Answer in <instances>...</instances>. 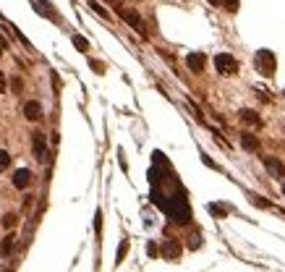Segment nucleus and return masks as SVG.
Segmentation results:
<instances>
[{"instance_id": "nucleus-1", "label": "nucleus", "mask_w": 285, "mask_h": 272, "mask_svg": "<svg viewBox=\"0 0 285 272\" xmlns=\"http://www.w3.org/2000/svg\"><path fill=\"white\" fill-rule=\"evenodd\" d=\"M254 66H257V71L262 73V76H275V68H277L275 53H269V50H259L257 55H254Z\"/></svg>"}, {"instance_id": "nucleus-2", "label": "nucleus", "mask_w": 285, "mask_h": 272, "mask_svg": "<svg viewBox=\"0 0 285 272\" xmlns=\"http://www.w3.org/2000/svg\"><path fill=\"white\" fill-rule=\"evenodd\" d=\"M215 68H217L220 76H233V73H238V60L230 53H217L215 55Z\"/></svg>"}, {"instance_id": "nucleus-3", "label": "nucleus", "mask_w": 285, "mask_h": 272, "mask_svg": "<svg viewBox=\"0 0 285 272\" xmlns=\"http://www.w3.org/2000/svg\"><path fill=\"white\" fill-rule=\"evenodd\" d=\"M32 147H34V157L39 162H44V157H48V139H44L42 131H34L32 133Z\"/></svg>"}, {"instance_id": "nucleus-4", "label": "nucleus", "mask_w": 285, "mask_h": 272, "mask_svg": "<svg viewBox=\"0 0 285 272\" xmlns=\"http://www.w3.org/2000/svg\"><path fill=\"white\" fill-rule=\"evenodd\" d=\"M160 254L165 256V259H178V256H181V244H178V241H165L162 244V249H160Z\"/></svg>"}, {"instance_id": "nucleus-5", "label": "nucleus", "mask_w": 285, "mask_h": 272, "mask_svg": "<svg viewBox=\"0 0 285 272\" xmlns=\"http://www.w3.org/2000/svg\"><path fill=\"white\" fill-rule=\"evenodd\" d=\"M121 16H123L126 24H131L133 29H136L139 34H147V32H144V24H141V19H139V13H136V11H121Z\"/></svg>"}, {"instance_id": "nucleus-6", "label": "nucleus", "mask_w": 285, "mask_h": 272, "mask_svg": "<svg viewBox=\"0 0 285 272\" xmlns=\"http://www.w3.org/2000/svg\"><path fill=\"white\" fill-rule=\"evenodd\" d=\"M29 184H32V173H29L26 168H19L16 173H13V186L16 189H26Z\"/></svg>"}, {"instance_id": "nucleus-7", "label": "nucleus", "mask_w": 285, "mask_h": 272, "mask_svg": "<svg viewBox=\"0 0 285 272\" xmlns=\"http://www.w3.org/2000/svg\"><path fill=\"white\" fill-rule=\"evenodd\" d=\"M204 63H207V60H204L202 53H191V55L186 58V66H188L194 73H202V71H204Z\"/></svg>"}, {"instance_id": "nucleus-8", "label": "nucleus", "mask_w": 285, "mask_h": 272, "mask_svg": "<svg viewBox=\"0 0 285 272\" xmlns=\"http://www.w3.org/2000/svg\"><path fill=\"white\" fill-rule=\"evenodd\" d=\"M34 6H37V11L42 13V16H48L50 21H61V16L55 13V8L48 3V0H34Z\"/></svg>"}, {"instance_id": "nucleus-9", "label": "nucleus", "mask_w": 285, "mask_h": 272, "mask_svg": "<svg viewBox=\"0 0 285 272\" xmlns=\"http://www.w3.org/2000/svg\"><path fill=\"white\" fill-rule=\"evenodd\" d=\"M264 168L272 173V175H277V178L285 175V168H282V162H280L277 157H264Z\"/></svg>"}, {"instance_id": "nucleus-10", "label": "nucleus", "mask_w": 285, "mask_h": 272, "mask_svg": "<svg viewBox=\"0 0 285 272\" xmlns=\"http://www.w3.org/2000/svg\"><path fill=\"white\" fill-rule=\"evenodd\" d=\"M24 115H26L29 120H37V118L42 115V105L34 102V100H32V102H26V105H24Z\"/></svg>"}, {"instance_id": "nucleus-11", "label": "nucleus", "mask_w": 285, "mask_h": 272, "mask_svg": "<svg viewBox=\"0 0 285 272\" xmlns=\"http://www.w3.org/2000/svg\"><path fill=\"white\" fill-rule=\"evenodd\" d=\"M241 147L246 149V152H257V149H259V139H257V136H251V133H244L241 136Z\"/></svg>"}, {"instance_id": "nucleus-12", "label": "nucleus", "mask_w": 285, "mask_h": 272, "mask_svg": "<svg viewBox=\"0 0 285 272\" xmlns=\"http://www.w3.org/2000/svg\"><path fill=\"white\" fill-rule=\"evenodd\" d=\"M13 246H16V236L8 233V236L3 238V244H0V256H8V254L13 251Z\"/></svg>"}, {"instance_id": "nucleus-13", "label": "nucleus", "mask_w": 285, "mask_h": 272, "mask_svg": "<svg viewBox=\"0 0 285 272\" xmlns=\"http://www.w3.org/2000/svg\"><path fill=\"white\" fill-rule=\"evenodd\" d=\"M241 118L246 120V123H251V126H262V118L254 110H241Z\"/></svg>"}, {"instance_id": "nucleus-14", "label": "nucleus", "mask_w": 285, "mask_h": 272, "mask_svg": "<svg viewBox=\"0 0 285 272\" xmlns=\"http://www.w3.org/2000/svg\"><path fill=\"white\" fill-rule=\"evenodd\" d=\"M71 42H73V48H76V50H81V53H89V42H86L84 37L73 34V37H71Z\"/></svg>"}, {"instance_id": "nucleus-15", "label": "nucleus", "mask_w": 285, "mask_h": 272, "mask_svg": "<svg viewBox=\"0 0 285 272\" xmlns=\"http://www.w3.org/2000/svg\"><path fill=\"white\" fill-rule=\"evenodd\" d=\"M207 209H209L212 215H217V217H225V215H228V207H222V204H209Z\"/></svg>"}, {"instance_id": "nucleus-16", "label": "nucleus", "mask_w": 285, "mask_h": 272, "mask_svg": "<svg viewBox=\"0 0 285 272\" xmlns=\"http://www.w3.org/2000/svg\"><path fill=\"white\" fill-rule=\"evenodd\" d=\"M8 165H11V155L6 152V149H0V173H3Z\"/></svg>"}, {"instance_id": "nucleus-17", "label": "nucleus", "mask_w": 285, "mask_h": 272, "mask_svg": "<svg viewBox=\"0 0 285 272\" xmlns=\"http://www.w3.org/2000/svg\"><path fill=\"white\" fill-rule=\"evenodd\" d=\"M126 249H128V241H121V249H118V256H115V264H121V262H123V256H126Z\"/></svg>"}, {"instance_id": "nucleus-18", "label": "nucleus", "mask_w": 285, "mask_h": 272, "mask_svg": "<svg viewBox=\"0 0 285 272\" xmlns=\"http://www.w3.org/2000/svg\"><path fill=\"white\" fill-rule=\"evenodd\" d=\"M16 222H19V217L13 215V212H8V215L3 217V225H6V228H13V225H16Z\"/></svg>"}, {"instance_id": "nucleus-19", "label": "nucleus", "mask_w": 285, "mask_h": 272, "mask_svg": "<svg viewBox=\"0 0 285 272\" xmlns=\"http://www.w3.org/2000/svg\"><path fill=\"white\" fill-rule=\"evenodd\" d=\"M222 6H225V11H228V13H235L238 11V0H222Z\"/></svg>"}, {"instance_id": "nucleus-20", "label": "nucleus", "mask_w": 285, "mask_h": 272, "mask_svg": "<svg viewBox=\"0 0 285 272\" xmlns=\"http://www.w3.org/2000/svg\"><path fill=\"white\" fill-rule=\"evenodd\" d=\"M147 254H149V256H157V254H160L157 244H152V241H149V244H147Z\"/></svg>"}, {"instance_id": "nucleus-21", "label": "nucleus", "mask_w": 285, "mask_h": 272, "mask_svg": "<svg viewBox=\"0 0 285 272\" xmlns=\"http://www.w3.org/2000/svg\"><path fill=\"white\" fill-rule=\"evenodd\" d=\"M251 202L257 204V207H269V202H267V199H262V196H251Z\"/></svg>"}, {"instance_id": "nucleus-22", "label": "nucleus", "mask_w": 285, "mask_h": 272, "mask_svg": "<svg viewBox=\"0 0 285 272\" xmlns=\"http://www.w3.org/2000/svg\"><path fill=\"white\" fill-rule=\"evenodd\" d=\"M89 6H92V8H94V11L100 13V16H108V11H102V8H100V6L94 3V0H89Z\"/></svg>"}, {"instance_id": "nucleus-23", "label": "nucleus", "mask_w": 285, "mask_h": 272, "mask_svg": "<svg viewBox=\"0 0 285 272\" xmlns=\"http://www.w3.org/2000/svg\"><path fill=\"white\" fill-rule=\"evenodd\" d=\"M8 50V42H6V37H0V55H3Z\"/></svg>"}, {"instance_id": "nucleus-24", "label": "nucleus", "mask_w": 285, "mask_h": 272, "mask_svg": "<svg viewBox=\"0 0 285 272\" xmlns=\"http://www.w3.org/2000/svg\"><path fill=\"white\" fill-rule=\"evenodd\" d=\"M3 89H6V76H3V71H0V95H3Z\"/></svg>"}, {"instance_id": "nucleus-25", "label": "nucleus", "mask_w": 285, "mask_h": 272, "mask_svg": "<svg viewBox=\"0 0 285 272\" xmlns=\"http://www.w3.org/2000/svg\"><path fill=\"white\" fill-rule=\"evenodd\" d=\"M209 3H220V0H209Z\"/></svg>"}]
</instances>
